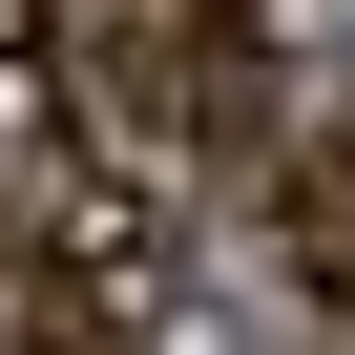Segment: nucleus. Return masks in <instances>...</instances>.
<instances>
[{
	"instance_id": "nucleus-1",
	"label": "nucleus",
	"mask_w": 355,
	"mask_h": 355,
	"mask_svg": "<svg viewBox=\"0 0 355 355\" xmlns=\"http://www.w3.org/2000/svg\"><path fill=\"white\" fill-rule=\"evenodd\" d=\"M272 251H293L313 313H355V125H313V146L272 167Z\"/></svg>"
},
{
	"instance_id": "nucleus-2",
	"label": "nucleus",
	"mask_w": 355,
	"mask_h": 355,
	"mask_svg": "<svg viewBox=\"0 0 355 355\" xmlns=\"http://www.w3.org/2000/svg\"><path fill=\"white\" fill-rule=\"evenodd\" d=\"M21 272H42V230H21V209H0V355H21Z\"/></svg>"
}]
</instances>
